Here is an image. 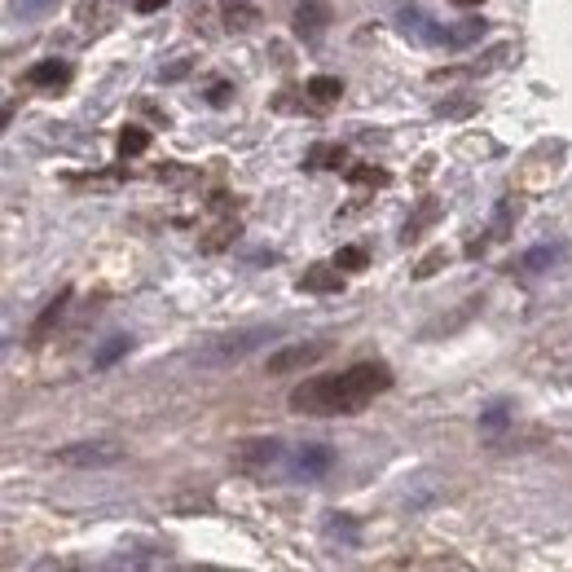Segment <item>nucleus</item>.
Segmentation results:
<instances>
[{"instance_id":"obj_1","label":"nucleus","mask_w":572,"mask_h":572,"mask_svg":"<svg viewBox=\"0 0 572 572\" xmlns=\"http://www.w3.org/2000/svg\"><path fill=\"white\" fill-rule=\"evenodd\" d=\"M392 388L388 361H357L344 374H335V414H361L374 396Z\"/></svg>"},{"instance_id":"obj_2","label":"nucleus","mask_w":572,"mask_h":572,"mask_svg":"<svg viewBox=\"0 0 572 572\" xmlns=\"http://www.w3.org/2000/svg\"><path fill=\"white\" fill-rule=\"evenodd\" d=\"M286 405H291L295 414L330 418V414H335V374H313V379H304L300 388H291Z\"/></svg>"},{"instance_id":"obj_3","label":"nucleus","mask_w":572,"mask_h":572,"mask_svg":"<svg viewBox=\"0 0 572 572\" xmlns=\"http://www.w3.org/2000/svg\"><path fill=\"white\" fill-rule=\"evenodd\" d=\"M264 339H278V330L273 326H251V330H238V335H220L212 348L203 352L207 366H229V361H242L247 352H256Z\"/></svg>"},{"instance_id":"obj_4","label":"nucleus","mask_w":572,"mask_h":572,"mask_svg":"<svg viewBox=\"0 0 572 572\" xmlns=\"http://www.w3.org/2000/svg\"><path fill=\"white\" fill-rule=\"evenodd\" d=\"M53 462H62V467L102 471V467H119V462H124V449L110 445V440H80V445L58 449V454H53Z\"/></svg>"},{"instance_id":"obj_5","label":"nucleus","mask_w":572,"mask_h":572,"mask_svg":"<svg viewBox=\"0 0 572 572\" xmlns=\"http://www.w3.org/2000/svg\"><path fill=\"white\" fill-rule=\"evenodd\" d=\"M326 357V344H286L278 352H269V374H295L308 370Z\"/></svg>"},{"instance_id":"obj_6","label":"nucleus","mask_w":572,"mask_h":572,"mask_svg":"<svg viewBox=\"0 0 572 572\" xmlns=\"http://www.w3.org/2000/svg\"><path fill=\"white\" fill-rule=\"evenodd\" d=\"M326 22H330V9L322 5V0H304V5L295 9V36H300L304 44H317L326 36Z\"/></svg>"},{"instance_id":"obj_7","label":"nucleus","mask_w":572,"mask_h":572,"mask_svg":"<svg viewBox=\"0 0 572 572\" xmlns=\"http://www.w3.org/2000/svg\"><path fill=\"white\" fill-rule=\"evenodd\" d=\"M234 462L242 471H264V467H273V462H282V445L273 436L269 440H242Z\"/></svg>"},{"instance_id":"obj_8","label":"nucleus","mask_w":572,"mask_h":572,"mask_svg":"<svg viewBox=\"0 0 572 572\" xmlns=\"http://www.w3.org/2000/svg\"><path fill=\"white\" fill-rule=\"evenodd\" d=\"M66 80H71V66L58 62V58H44L36 66H27V84L31 88H62Z\"/></svg>"},{"instance_id":"obj_9","label":"nucleus","mask_w":572,"mask_h":572,"mask_svg":"<svg viewBox=\"0 0 572 572\" xmlns=\"http://www.w3.org/2000/svg\"><path fill=\"white\" fill-rule=\"evenodd\" d=\"M330 449H322V445H304L300 449V458H295V476H304V480H317V476H326L330 471Z\"/></svg>"},{"instance_id":"obj_10","label":"nucleus","mask_w":572,"mask_h":572,"mask_svg":"<svg viewBox=\"0 0 572 572\" xmlns=\"http://www.w3.org/2000/svg\"><path fill=\"white\" fill-rule=\"evenodd\" d=\"M344 286V278H339V264H313V269H304L300 278V291H339Z\"/></svg>"},{"instance_id":"obj_11","label":"nucleus","mask_w":572,"mask_h":572,"mask_svg":"<svg viewBox=\"0 0 572 572\" xmlns=\"http://www.w3.org/2000/svg\"><path fill=\"white\" fill-rule=\"evenodd\" d=\"M308 97H313L317 106L339 102V97H344V80H339V75H313V80H308Z\"/></svg>"},{"instance_id":"obj_12","label":"nucleus","mask_w":572,"mask_h":572,"mask_svg":"<svg viewBox=\"0 0 572 572\" xmlns=\"http://www.w3.org/2000/svg\"><path fill=\"white\" fill-rule=\"evenodd\" d=\"M515 216H520V203H515V198H502V203L493 207L489 234H493V238H511V229H515Z\"/></svg>"},{"instance_id":"obj_13","label":"nucleus","mask_w":572,"mask_h":572,"mask_svg":"<svg viewBox=\"0 0 572 572\" xmlns=\"http://www.w3.org/2000/svg\"><path fill=\"white\" fill-rule=\"evenodd\" d=\"M66 300H71V291L53 295V300H49V304H44V313L36 317V326H31V339H36V344H40V339H44V335H49V326H53V322H58V317H62V308H66Z\"/></svg>"},{"instance_id":"obj_14","label":"nucleus","mask_w":572,"mask_h":572,"mask_svg":"<svg viewBox=\"0 0 572 572\" xmlns=\"http://www.w3.org/2000/svg\"><path fill=\"white\" fill-rule=\"evenodd\" d=\"M260 22V14L251 5H242V0H225V27L229 31H251Z\"/></svg>"},{"instance_id":"obj_15","label":"nucleus","mask_w":572,"mask_h":572,"mask_svg":"<svg viewBox=\"0 0 572 572\" xmlns=\"http://www.w3.org/2000/svg\"><path fill=\"white\" fill-rule=\"evenodd\" d=\"M146 150H150V132L146 128L128 124L124 132H119V154H124V159H137V154H146Z\"/></svg>"},{"instance_id":"obj_16","label":"nucleus","mask_w":572,"mask_h":572,"mask_svg":"<svg viewBox=\"0 0 572 572\" xmlns=\"http://www.w3.org/2000/svg\"><path fill=\"white\" fill-rule=\"evenodd\" d=\"M348 154H344V146H330V141H317L313 150H308V168H339Z\"/></svg>"},{"instance_id":"obj_17","label":"nucleus","mask_w":572,"mask_h":572,"mask_svg":"<svg viewBox=\"0 0 572 572\" xmlns=\"http://www.w3.org/2000/svg\"><path fill=\"white\" fill-rule=\"evenodd\" d=\"M128 344H132L128 335H110V344H102V352H97V357H93V366H97V370L115 366V361H119V357H124V352H128Z\"/></svg>"},{"instance_id":"obj_18","label":"nucleus","mask_w":572,"mask_h":572,"mask_svg":"<svg viewBox=\"0 0 572 572\" xmlns=\"http://www.w3.org/2000/svg\"><path fill=\"white\" fill-rule=\"evenodd\" d=\"M335 264H339L344 273H361V269H366V251H361V247H339Z\"/></svg>"},{"instance_id":"obj_19","label":"nucleus","mask_w":572,"mask_h":572,"mask_svg":"<svg viewBox=\"0 0 572 572\" xmlns=\"http://www.w3.org/2000/svg\"><path fill=\"white\" fill-rule=\"evenodd\" d=\"M238 234V225H216L212 229V238H203V251H220V247H229Z\"/></svg>"},{"instance_id":"obj_20","label":"nucleus","mask_w":572,"mask_h":572,"mask_svg":"<svg viewBox=\"0 0 572 572\" xmlns=\"http://www.w3.org/2000/svg\"><path fill=\"white\" fill-rule=\"evenodd\" d=\"M506 423H511V414H506V410H502V405H493V410H489V414H484V418H480V427H484V432H489V436H498V432H506Z\"/></svg>"},{"instance_id":"obj_21","label":"nucleus","mask_w":572,"mask_h":572,"mask_svg":"<svg viewBox=\"0 0 572 572\" xmlns=\"http://www.w3.org/2000/svg\"><path fill=\"white\" fill-rule=\"evenodd\" d=\"M445 260H449V251H445V247H436L432 256H423V260H418L414 278H432V273H436V269H440V264H445Z\"/></svg>"},{"instance_id":"obj_22","label":"nucleus","mask_w":572,"mask_h":572,"mask_svg":"<svg viewBox=\"0 0 572 572\" xmlns=\"http://www.w3.org/2000/svg\"><path fill=\"white\" fill-rule=\"evenodd\" d=\"M348 181L352 185H383V181H388V172H379V168H348Z\"/></svg>"},{"instance_id":"obj_23","label":"nucleus","mask_w":572,"mask_h":572,"mask_svg":"<svg viewBox=\"0 0 572 572\" xmlns=\"http://www.w3.org/2000/svg\"><path fill=\"white\" fill-rule=\"evenodd\" d=\"M559 251L555 247H537V251H528L524 256V269H542V264H555Z\"/></svg>"},{"instance_id":"obj_24","label":"nucleus","mask_w":572,"mask_h":572,"mask_svg":"<svg viewBox=\"0 0 572 572\" xmlns=\"http://www.w3.org/2000/svg\"><path fill=\"white\" fill-rule=\"evenodd\" d=\"M49 5H53V0H18V14H22V18H36V14H44Z\"/></svg>"},{"instance_id":"obj_25","label":"nucleus","mask_w":572,"mask_h":572,"mask_svg":"<svg viewBox=\"0 0 572 572\" xmlns=\"http://www.w3.org/2000/svg\"><path fill=\"white\" fill-rule=\"evenodd\" d=\"M229 93H234V88H229V84H212V93H207V102H212V106H229Z\"/></svg>"},{"instance_id":"obj_26","label":"nucleus","mask_w":572,"mask_h":572,"mask_svg":"<svg viewBox=\"0 0 572 572\" xmlns=\"http://www.w3.org/2000/svg\"><path fill=\"white\" fill-rule=\"evenodd\" d=\"M168 0H137V14H154V9H163Z\"/></svg>"},{"instance_id":"obj_27","label":"nucleus","mask_w":572,"mask_h":572,"mask_svg":"<svg viewBox=\"0 0 572 572\" xmlns=\"http://www.w3.org/2000/svg\"><path fill=\"white\" fill-rule=\"evenodd\" d=\"M454 5H462V9H471V5H480V0H454Z\"/></svg>"}]
</instances>
